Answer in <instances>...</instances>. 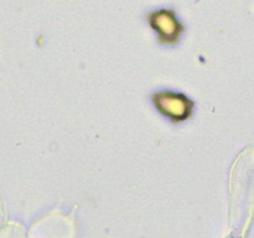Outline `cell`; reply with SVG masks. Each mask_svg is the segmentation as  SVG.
<instances>
[{
	"label": "cell",
	"mask_w": 254,
	"mask_h": 238,
	"mask_svg": "<svg viewBox=\"0 0 254 238\" xmlns=\"http://www.w3.org/2000/svg\"><path fill=\"white\" fill-rule=\"evenodd\" d=\"M150 23L156 29L163 40H176L182 32V26L176 19V15L171 10H160L150 15Z\"/></svg>",
	"instance_id": "cell-1"
}]
</instances>
